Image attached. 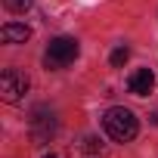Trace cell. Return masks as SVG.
<instances>
[{
    "label": "cell",
    "instance_id": "cell-10",
    "mask_svg": "<svg viewBox=\"0 0 158 158\" xmlns=\"http://www.w3.org/2000/svg\"><path fill=\"white\" fill-rule=\"evenodd\" d=\"M44 158H56V155H44Z\"/></svg>",
    "mask_w": 158,
    "mask_h": 158
},
{
    "label": "cell",
    "instance_id": "cell-3",
    "mask_svg": "<svg viewBox=\"0 0 158 158\" xmlns=\"http://www.w3.org/2000/svg\"><path fill=\"white\" fill-rule=\"evenodd\" d=\"M25 93H28V74L25 71L6 68L0 74V96H3V102H19Z\"/></svg>",
    "mask_w": 158,
    "mask_h": 158
},
{
    "label": "cell",
    "instance_id": "cell-9",
    "mask_svg": "<svg viewBox=\"0 0 158 158\" xmlns=\"http://www.w3.org/2000/svg\"><path fill=\"white\" fill-rule=\"evenodd\" d=\"M127 59H130V50H127V47H118V50L112 53V65H115V68H121Z\"/></svg>",
    "mask_w": 158,
    "mask_h": 158
},
{
    "label": "cell",
    "instance_id": "cell-7",
    "mask_svg": "<svg viewBox=\"0 0 158 158\" xmlns=\"http://www.w3.org/2000/svg\"><path fill=\"white\" fill-rule=\"evenodd\" d=\"M28 37H31V28L22 25V22H6L0 28V40L3 44H25Z\"/></svg>",
    "mask_w": 158,
    "mask_h": 158
},
{
    "label": "cell",
    "instance_id": "cell-6",
    "mask_svg": "<svg viewBox=\"0 0 158 158\" xmlns=\"http://www.w3.org/2000/svg\"><path fill=\"white\" fill-rule=\"evenodd\" d=\"M152 87H155V74H152V68H136V71L127 77V90H130L133 96H146Z\"/></svg>",
    "mask_w": 158,
    "mask_h": 158
},
{
    "label": "cell",
    "instance_id": "cell-2",
    "mask_svg": "<svg viewBox=\"0 0 158 158\" xmlns=\"http://www.w3.org/2000/svg\"><path fill=\"white\" fill-rule=\"evenodd\" d=\"M81 47H77L74 37H53L47 47V68H65L77 59Z\"/></svg>",
    "mask_w": 158,
    "mask_h": 158
},
{
    "label": "cell",
    "instance_id": "cell-8",
    "mask_svg": "<svg viewBox=\"0 0 158 158\" xmlns=\"http://www.w3.org/2000/svg\"><path fill=\"white\" fill-rule=\"evenodd\" d=\"M31 3L34 0H3V6L10 13H25V10H31Z\"/></svg>",
    "mask_w": 158,
    "mask_h": 158
},
{
    "label": "cell",
    "instance_id": "cell-1",
    "mask_svg": "<svg viewBox=\"0 0 158 158\" xmlns=\"http://www.w3.org/2000/svg\"><path fill=\"white\" fill-rule=\"evenodd\" d=\"M102 127H106V133H109L115 143H130V139L136 136V130H139L136 115H133L130 109H124V106H112V109L102 115Z\"/></svg>",
    "mask_w": 158,
    "mask_h": 158
},
{
    "label": "cell",
    "instance_id": "cell-5",
    "mask_svg": "<svg viewBox=\"0 0 158 158\" xmlns=\"http://www.w3.org/2000/svg\"><path fill=\"white\" fill-rule=\"evenodd\" d=\"M68 155H71V158H106V149H102V143H99L96 136L84 133V136H77V139L68 146Z\"/></svg>",
    "mask_w": 158,
    "mask_h": 158
},
{
    "label": "cell",
    "instance_id": "cell-4",
    "mask_svg": "<svg viewBox=\"0 0 158 158\" xmlns=\"http://www.w3.org/2000/svg\"><path fill=\"white\" fill-rule=\"evenodd\" d=\"M56 115L53 112H47V106H37L34 112H31V139L37 143V146H44V143H50V136L56 133Z\"/></svg>",
    "mask_w": 158,
    "mask_h": 158
}]
</instances>
